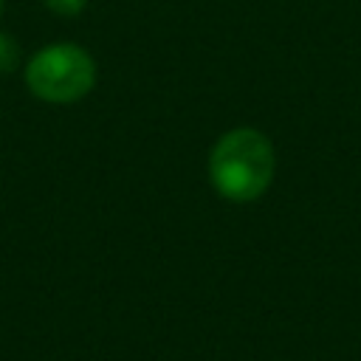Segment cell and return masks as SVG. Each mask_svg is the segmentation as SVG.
Wrapping results in <instances>:
<instances>
[{"mask_svg":"<svg viewBox=\"0 0 361 361\" xmlns=\"http://www.w3.org/2000/svg\"><path fill=\"white\" fill-rule=\"evenodd\" d=\"M87 0H45V6L54 11V14H62V17H73L85 8Z\"/></svg>","mask_w":361,"mask_h":361,"instance_id":"cell-4","label":"cell"},{"mask_svg":"<svg viewBox=\"0 0 361 361\" xmlns=\"http://www.w3.org/2000/svg\"><path fill=\"white\" fill-rule=\"evenodd\" d=\"M20 62V51H17V42L0 31V73H8L14 71Z\"/></svg>","mask_w":361,"mask_h":361,"instance_id":"cell-3","label":"cell"},{"mask_svg":"<svg viewBox=\"0 0 361 361\" xmlns=\"http://www.w3.org/2000/svg\"><path fill=\"white\" fill-rule=\"evenodd\" d=\"M274 147L251 127L226 133L209 155V178L214 189L237 203L259 197L274 178Z\"/></svg>","mask_w":361,"mask_h":361,"instance_id":"cell-1","label":"cell"},{"mask_svg":"<svg viewBox=\"0 0 361 361\" xmlns=\"http://www.w3.org/2000/svg\"><path fill=\"white\" fill-rule=\"evenodd\" d=\"M0 11H3V0H0Z\"/></svg>","mask_w":361,"mask_h":361,"instance_id":"cell-5","label":"cell"},{"mask_svg":"<svg viewBox=\"0 0 361 361\" xmlns=\"http://www.w3.org/2000/svg\"><path fill=\"white\" fill-rule=\"evenodd\" d=\"M25 82L31 93L51 104H71L82 99L96 82V65L90 54L73 42H56L37 51L25 65Z\"/></svg>","mask_w":361,"mask_h":361,"instance_id":"cell-2","label":"cell"}]
</instances>
